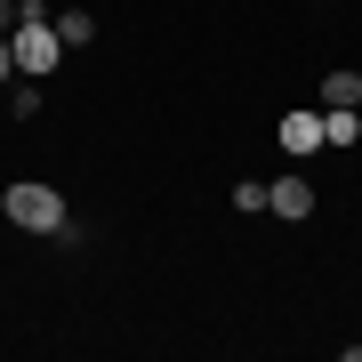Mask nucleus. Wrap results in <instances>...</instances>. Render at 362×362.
I'll return each mask as SVG.
<instances>
[{
  "mask_svg": "<svg viewBox=\"0 0 362 362\" xmlns=\"http://www.w3.org/2000/svg\"><path fill=\"white\" fill-rule=\"evenodd\" d=\"M8 49H16V81H49V65L65 57V33H57V16L33 0V8H25V25L8 33Z\"/></svg>",
  "mask_w": 362,
  "mask_h": 362,
  "instance_id": "obj_1",
  "label": "nucleus"
},
{
  "mask_svg": "<svg viewBox=\"0 0 362 362\" xmlns=\"http://www.w3.org/2000/svg\"><path fill=\"white\" fill-rule=\"evenodd\" d=\"M0 209H8V226H25V233H49V242H57V233H65L73 218H65V194H57V185H8V194H0Z\"/></svg>",
  "mask_w": 362,
  "mask_h": 362,
  "instance_id": "obj_2",
  "label": "nucleus"
},
{
  "mask_svg": "<svg viewBox=\"0 0 362 362\" xmlns=\"http://www.w3.org/2000/svg\"><path fill=\"white\" fill-rule=\"evenodd\" d=\"M274 145H282V153L290 161H306V153H322V113H314V105H290V113H282V129H274Z\"/></svg>",
  "mask_w": 362,
  "mask_h": 362,
  "instance_id": "obj_3",
  "label": "nucleus"
},
{
  "mask_svg": "<svg viewBox=\"0 0 362 362\" xmlns=\"http://www.w3.org/2000/svg\"><path fill=\"white\" fill-rule=\"evenodd\" d=\"M266 218H314V185L306 177H274L266 185Z\"/></svg>",
  "mask_w": 362,
  "mask_h": 362,
  "instance_id": "obj_4",
  "label": "nucleus"
},
{
  "mask_svg": "<svg viewBox=\"0 0 362 362\" xmlns=\"http://www.w3.org/2000/svg\"><path fill=\"white\" fill-rule=\"evenodd\" d=\"M354 113H362V105H322V137L330 145H354V129H362Z\"/></svg>",
  "mask_w": 362,
  "mask_h": 362,
  "instance_id": "obj_5",
  "label": "nucleus"
},
{
  "mask_svg": "<svg viewBox=\"0 0 362 362\" xmlns=\"http://www.w3.org/2000/svg\"><path fill=\"white\" fill-rule=\"evenodd\" d=\"M57 33H65V49H89V40H97V16H89V8H65Z\"/></svg>",
  "mask_w": 362,
  "mask_h": 362,
  "instance_id": "obj_6",
  "label": "nucleus"
},
{
  "mask_svg": "<svg viewBox=\"0 0 362 362\" xmlns=\"http://www.w3.org/2000/svg\"><path fill=\"white\" fill-rule=\"evenodd\" d=\"M322 105H362V73H322Z\"/></svg>",
  "mask_w": 362,
  "mask_h": 362,
  "instance_id": "obj_7",
  "label": "nucleus"
},
{
  "mask_svg": "<svg viewBox=\"0 0 362 362\" xmlns=\"http://www.w3.org/2000/svg\"><path fill=\"white\" fill-rule=\"evenodd\" d=\"M8 113H16V121H33V113H40V89H33V81H25V89H8Z\"/></svg>",
  "mask_w": 362,
  "mask_h": 362,
  "instance_id": "obj_8",
  "label": "nucleus"
},
{
  "mask_svg": "<svg viewBox=\"0 0 362 362\" xmlns=\"http://www.w3.org/2000/svg\"><path fill=\"white\" fill-rule=\"evenodd\" d=\"M16 25H25V8H16V0H0V40H8Z\"/></svg>",
  "mask_w": 362,
  "mask_h": 362,
  "instance_id": "obj_9",
  "label": "nucleus"
},
{
  "mask_svg": "<svg viewBox=\"0 0 362 362\" xmlns=\"http://www.w3.org/2000/svg\"><path fill=\"white\" fill-rule=\"evenodd\" d=\"M0 81H16V49H8V40H0Z\"/></svg>",
  "mask_w": 362,
  "mask_h": 362,
  "instance_id": "obj_10",
  "label": "nucleus"
}]
</instances>
